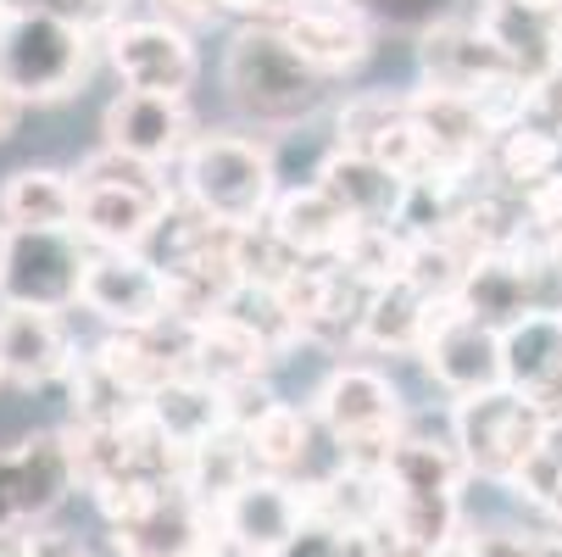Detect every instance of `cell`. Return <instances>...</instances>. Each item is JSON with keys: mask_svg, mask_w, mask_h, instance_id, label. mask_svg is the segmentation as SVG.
<instances>
[{"mask_svg": "<svg viewBox=\"0 0 562 557\" xmlns=\"http://www.w3.org/2000/svg\"><path fill=\"white\" fill-rule=\"evenodd\" d=\"M324 85L329 78L306 67L295 56V45L268 23H239L223 51V90H228L234 112L262 134L306 123L324 107Z\"/></svg>", "mask_w": 562, "mask_h": 557, "instance_id": "6da1fadb", "label": "cell"}, {"mask_svg": "<svg viewBox=\"0 0 562 557\" xmlns=\"http://www.w3.org/2000/svg\"><path fill=\"white\" fill-rule=\"evenodd\" d=\"M179 201L195 212L234 223V229H257L268 223L279 201V163L273 145L246 129H206L190 140L179 156Z\"/></svg>", "mask_w": 562, "mask_h": 557, "instance_id": "7a4b0ae2", "label": "cell"}, {"mask_svg": "<svg viewBox=\"0 0 562 557\" xmlns=\"http://www.w3.org/2000/svg\"><path fill=\"white\" fill-rule=\"evenodd\" d=\"M95 67V29L50 7H7L0 18V78L29 101L56 107L85 90Z\"/></svg>", "mask_w": 562, "mask_h": 557, "instance_id": "3957f363", "label": "cell"}, {"mask_svg": "<svg viewBox=\"0 0 562 557\" xmlns=\"http://www.w3.org/2000/svg\"><path fill=\"white\" fill-rule=\"evenodd\" d=\"M546 435H551V413L513 385L451 402V446L462 452L468 474H479V480L513 486L518 468L535 452H546Z\"/></svg>", "mask_w": 562, "mask_h": 557, "instance_id": "277c9868", "label": "cell"}, {"mask_svg": "<svg viewBox=\"0 0 562 557\" xmlns=\"http://www.w3.org/2000/svg\"><path fill=\"white\" fill-rule=\"evenodd\" d=\"M317 430H324L346 463L384 468L390 446L401 441V390L368 368V363H340L312 396Z\"/></svg>", "mask_w": 562, "mask_h": 557, "instance_id": "5b68a950", "label": "cell"}, {"mask_svg": "<svg viewBox=\"0 0 562 557\" xmlns=\"http://www.w3.org/2000/svg\"><path fill=\"white\" fill-rule=\"evenodd\" d=\"M90 252L95 246L78 229H12L7 268H0V301L45 307V312L78 307Z\"/></svg>", "mask_w": 562, "mask_h": 557, "instance_id": "8992f818", "label": "cell"}, {"mask_svg": "<svg viewBox=\"0 0 562 557\" xmlns=\"http://www.w3.org/2000/svg\"><path fill=\"white\" fill-rule=\"evenodd\" d=\"M106 62L123 90L150 96H190L201 78V51L173 18H117L106 34Z\"/></svg>", "mask_w": 562, "mask_h": 557, "instance_id": "52a82bcc", "label": "cell"}, {"mask_svg": "<svg viewBox=\"0 0 562 557\" xmlns=\"http://www.w3.org/2000/svg\"><path fill=\"white\" fill-rule=\"evenodd\" d=\"M78 307L95 312L106 330H156L173 318V290L150 252H90Z\"/></svg>", "mask_w": 562, "mask_h": 557, "instance_id": "ba28073f", "label": "cell"}, {"mask_svg": "<svg viewBox=\"0 0 562 557\" xmlns=\"http://www.w3.org/2000/svg\"><path fill=\"white\" fill-rule=\"evenodd\" d=\"M418 73H424V85L462 90V96H491V90H507V85H529L479 18L473 23H462V18L429 23L424 40H418Z\"/></svg>", "mask_w": 562, "mask_h": 557, "instance_id": "9c48e42d", "label": "cell"}, {"mask_svg": "<svg viewBox=\"0 0 562 557\" xmlns=\"http://www.w3.org/2000/svg\"><path fill=\"white\" fill-rule=\"evenodd\" d=\"M424 374L451 396V402H462V396H485L496 385H507V368H502V330L485 324V318L462 312L457 301L435 318V330L418 352Z\"/></svg>", "mask_w": 562, "mask_h": 557, "instance_id": "30bf717a", "label": "cell"}, {"mask_svg": "<svg viewBox=\"0 0 562 557\" xmlns=\"http://www.w3.org/2000/svg\"><path fill=\"white\" fill-rule=\"evenodd\" d=\"M173 201V185H78V234L95 252H145Z\"/></svg>", "mask_w": 562, "mask_h": 557, "instance_id": "8fae6325", "label": "cell"}, {"mask_svg": "<svg viewBox=\"0 0 562 557\" xmlns=\"http://www.w3.org/2000/svg\"><path fill=\"white\" fill-rule=\"evenodd\" d=\"M0 480H7V502H12L18 530L45 524L67 502V491H78V468H72L67 435L61 430H34L18 446H7L0 452Z\"/></svg>", "mask_w": 562, "mask_h": 557, "instance_id": "7c38bea8", "label": "cell"}, {"mask_svg": "<svg viewBox=\"0 0 562 557\" xmlns=\"http://www.w3.org/2000/svg\"><path fill=\"white\" fill-rule=\"evenodd\" d=\"M72 368H78V352L61 312L0 301V385L45 390L56 379H72Z\"/></svg>", "mask_w": 562, "mask_h": 557, "instance_id": "4fadbf2b", "label": "cell"}, {"mask_svg": "<svg viewBox=\"0 0 562 557\" xmlns=\"http://www.w3.org/2000/svg\"><path fill=\"white\" fill-rule=\"evenodd\" d=\"M106 530L117 557H206L217 541V513H206L184 486H168L156 502Z\"/></svg>", "mask_w": 562, "mask_h": 557, "instance_id": "5bb4252c", "label": "cell"}, {"mask_svg": "<svg viewBox=\"0 0 562 557\" xmlns=\"http://www.w3.org/2000/svg\"><path fill=\"white\" fill-rule=\"evenodd\" d=\"M101 145H117L128 156H139V163H156L168 168L179 163V156L190 151L195 140V123H190V107L184 96H150V90H123L106 101L101 112Z\"/></svg>", "mask_w": 562, "mask_h": 557, "instance_id": "9a60e30c", "label": "cell"}, {"mask_svg": "<svg viewBox=\"0 0 562 557\" xmlns=\"http://www.w3.org/2000/svg\"><path fill=\"white\" fill-rule=\"evenodd\" d=\"M306 519H312L306 491L295 480H284V474H262V468L217 508V530L228 541H239L246 552H257V557H273Z\"/></svg>", "mask_w": 562, "mask_h": 557, "instance_id": "2e32d148", "label": "cell"}, {"mask_svg": "<svg viewBox=\"0 0 562 557\" xmlns=\"http://www.w3.org/2000/svg\"><path fill=\"white\" fill-rule=\"evenodd\" d=\"M279 34L295 45V56L306 67H317L324 78H340V73H357L368 56H373V29H368V12L351 7V0H335V7H301L279 23Z\"/></svg>", "mask_w": 562, "mask_h": 557, "instance_id": "e0dca14e", "label": "cell"}, {"mask_svg": "<svg viewBox=\"0 0 562 557\" xmlns=\"http://www.w3.org/2000/svg\"><path fill=\"white\" fill-rule=\"evenodd\" d=\"M268 229H273V241L290 257H301V263H335L346 252V241L357 234V218L312 179V185L279 190V201L268 212Z\"/></svg>", "mask_w": 562, "mask_h": 557, "instance_id": "ac0fdd59", "label": "cell"}, {"mask_svg": "<svg viewBox=\"0 0 562 557\" xmlns=\"http://www.w3.org/2000/svg\"><path fill=\"white\" fill-rule=\"evenodd\" d=\"M273 363H279V341L239 312H217L206 324H195V335H190V374H201L223 390L246 385V379H268Z\"/></svg>", "mask_w": 562, "mask_h": 557, "instance_id": "d6986e66", "label": "cell"}, {"mask_svg": "<svg viewBox=\"0 0 562 557\" xmlns=\"http://www.w3.org/2000/svg\"><path fill=\"white\" fill-rule=\"evenodd\" d=\"M451 301L440 296H424L413 279H395V285H379L368 290L362 301V318H357V341L351 346H368V352H390V357H418L435 318L446 312Z\"/></svg>", "mask_w": 562, "mask_h": 557, "instance_id": "ffe728a7", "label": "cell"}, {"mask_svg": "<svg viewBox=\"0 0 562 557\" xmlns=\"http://www.w3.org/2000/svg\"><path fill=\"white\" fill-rule=\"evenodd\" d=\"M312 179L324 185L357 223H401V207H407V190H413L395 168L373 163V156H362V151H346V145H335L324 163H317Z\"/></svg>", "mask_w": 562, "mask_h": 557, "instance_id": "44dd1931", "label": "cell"}, {"mask_svg": "<svg viewBox=\"0 0 562 557\" xmlns=\"http://www.w3.org/2000/svg\"><path fill=\"white\" fill-rule=\"evenodd\" d=\"M502 368L507 385L546 402L562 385V307H535L502 330Z\"/></svg>", "mask_w": 562, "mask_h": 557, "instance_id": "7402d4cb", "label": "cell"}, {"mask_svg": "<svg viewBox=\"0 0 562 557\" xmlns=\"http://www.w3.org/2000/svg\"><path fill=\"white\" fill-rule=\"evenodd\" d=\"M145 419L168 435V446L190 452L201 441H212L217 430H228V402L223 385L201 379V374H173L168 385H156L145 396Z\"/></svg>", "mask_w": 562, "mask_h": 557, "instance_id": "603a6c76", "label": "cell"}, {"mask_svg": "<svg viewBox=\"0 0 562 557\" xmlns=\"http://www.w3.org/2000/svg\"><path fill=\"white\" fill-rule=\"evenodd\" d=\"M7 229H78V174L61 168H18L0 185Z\"/></svg>", "mask_w": 562, "mask_h": 557, "instance_id": "cb8c5ba5", "label": "cell"}, {"mask_svg": "<svg viewBox=\"0 0 562 557\" xmlns=\"http://www.w3.org/2000/svg\"><path fill=\"white\" fill-rule=\"evenodd\" d=\"M479 23L491 29V40L513 56V67L524 78H540L546 67L562 62V18L529 12V7H518V0H485V7H479Z\"/></svg>", "mask_w": 562, "mask_h": 557, "instance_id": "d4e9b609", "label": "cell"}, {"mask_svg": "<svg viewBox=\"0 0 562 557\" xmlns=\"http://www.w3.org/2000/svg\"><path fill=\"white\" fill-rule=\"evenodd\" d=\"M251 474H257V457H251L246 435H239V430H217L212 441H201V446L184 452V463H179V486H184L206 513H217L239 486L251 480Z\"/></svg>", "mask_w": 562, "mask_h": 557, "instance_id": "484cf974", "label": "cell"}, {"mask_svg": "<svg viewBox=\"0 0 562 557\" xmlns=\"http://www.w3.org/2000/svg\"><path fill=\"white\" fill-rule=\"evenodd\" d=\"M468 480V463L451 441H418L401 435L384 457V486L390 491H413V497H457Z\"/></svg>", "mask_w": 562, "mask_h": 557, "instance_id": "4316f807", "label": "cell"}, {"mask_svg": "<svg viewBox=\"0 0 562 557\" xmlns=\"http://www.w3.org/2000/svg\"><path fill=\"white\" fill-rule=\"evenodd\" d=\"M395 541L407 546H424V552H440V557H457L462 552V508L457 497H413V491H390V508H384V524Z\"/></svg>", "mask_w": 562, "mask_h": 557, "instance_id": "83f0119b", "label": "cell"}, {"mask_svg": "<svg viewBox=\"0 0 562 557\" xmlns=\"http://www.w3.org/2000/svg\"><path fill=\"white\" fill-rule=\"evenodd\" d=\"M562 168V140L557 134H546L540 123H529V118H518V123H507L502 134H496V145H491V156H485V174L502 185V190H529L535 179H546V174H557Z\"/></svg>", "mask_w": 562, "mask_h": 557, "instance_id": "f1b7e54d", "label": "cell"}, {"mask_svg": "<svg viewBox=\"0 0 562 557\" xmlns=\"http://www.w3.org/2000/svg\"><path fill=\"white\" fill-rule=\"evenodd\" d=\"M312 435H317V413L312 408H295V402H279L246 430V446H251V457H257V468L262 474H301L306 468V457H312Z\"/></svg>", "mask_w": 562, "mask_h": 557, "instance_id": "f546056e", "label": "cell"}, {"mask_svg": "<svg viewBox=\"0 0 562 557\" xmlns=\"http://www.w3.org/2000/svg\"><path fill=\"white\" fill-rule=\"evenodd\" d=\"M362 290H379V285H395L407 279V263H413V234L401 223H357V234L346 241V252L335 257Z\"/></svg>", "mask_w": 562, "mask_h": 557, "instance_id": "4dcf8cb0", "label": "cell"}, {"mask_svg": "<svg viewBox=\"0 0 562 557\" xmlns=\"http://www.w3.org/2000/svg\"><path fill=\"white\" fill-rule=\"evenodd\" d=\"M462 557H562V535H540V530H507V524H485L462 535Z\"/></svg>", "mask_w": 562, "mask_h": 557, "instance_id": "1f68e13d", "label": "cell"}, {"mask_svg": "<svg viewBox=\"0 0 562 557\" xmlns=\"http://www.w3.org/2000/svg\"><path fill=\"white\" fill-rule=\"evenodd\" d=\"M524 118L540 123L546 134L562 140V62L546 67L540 78H529V101H524Z\"/></svg>", "mask_w": 562, "mask_h": 557, "instance_id": "d6a6232c", "label": "cell"}, {"mask_svg": "<svg viewBox=\"0 0 562 557\" xmlns=\"http://www.w3.org/2000/svg\"><path fill=\"white\" fill-rule=\"evenodd\" d=\"M368 18H390V23H413V29H429V23H446L451 18V0H351Z\"/></svg>", "mask_w": 562, "mask_h": 557, "instance_id": "836d02e7", "label": "cell"}, {"mask_svg": "<svg viewBox=\"0 0 562 557\" xmlns=\"http://www.w3.org/2000/svg\"><path fill=\"white\" fill-rule=\"evenodd\" d=\"M23 552H29V557H95V552L85 546V535L61 530V524H34V530H23Z\"/></svg>", "mask_w": 562, "mask_h": 557, "instance_id": "e575fe53", "label": "cell"}, {"mask_svg": "<svg viewBox=\"0 0 562 557\" xmlns=\"http://www.w3.org/2000/svg\"><path fill=\"white\" fill-rule=\"evenodd\" d=\"M12 7H50V12H72V18H85L95 34H106L117 23V7L123 0H12Z\"/></svg>", "mask_w": 562, "mask_h": 557, "instance_id": "d590c367", "label": "cell"}, {"mask_svg": "<svg viewBox=\"0 0 562 557\" xmlns=\"http://www.w3.org/2000/svg\"><path fill=\"white\" fill-rule=\"evenodd\" d=\"M23 112H29V101H23V96L7 85V78H0V140H12V134H18Z\"/></svg>", "mask_w": 562, "mask_h": 557, "instance_id": "8d00e7d4", "label": "cell"}, {"mask_svg": "<svg viewBox=\"0 0 562 557\" xmlns=\"http://www.w3.org/2000/svg\"><path fill=\"white\" fill-rule=\"evenodd\" d=\"M373 557H440V552H424V546L395 541L390 530H373Z\"/></svg>", "mask_w": 562, "mask_h": 557, "instance_id": "74e56055", "label": "cell"}, {"mask_svg": "<svg viewBox=\"0 0 562 557\" xmlns=\"http://www.w3.org/2000/svg\"><path fill=\"white\" fill-rule=\"evenodd\" d=\"M540 513H546V519H551V530H557V535H562V480H557V486H551V497H546V502H540Z\"/></svg>", "mask_w": 562, "mask_h": 557, "instance_id": "f35d334b", "label": "cell"}, {"mask_svg": "<svg viewBox=\"0 0 562 557\" xmlns=\"http://www.w3.org/2000/svg\"><path fill=\"white\" fill-rule=\"evenodd\" d=\"M0 557H29L23 552V530H0Z\"/></svg>", "mask_w": 562, "mask_h": 557, "instance_id": "ab89813d", "label": "cell"}, {"mask_svg": "<svg viewBox=\"0 0 562 557\" xmlns=\"http://www.w3.org/2000/svg\"><path fill=\"white\" fill-rule=\"evenodd\" d=\"M540 408H546V413H551V419H562V385H557V390H551V396H546V402H540Z\"/></svg>", "mask_w": 562, "mask_h": 557, "instance_id": "60d3db41", "label": "cell"}, {"mask_svg": "<svg viewBox=\"0 0 562 557\" xmlns=\"http://www.w3.org/2000/svg\"><path fill=\"white\" fill-rule=\"evenodd\" d=\"M7 246H12V229H7V218H0V268H7Z\"/></svg>", "mask_w": 562, "mask_h": 557, "instance_id": "b9f144b4", "label": "cell"}, {"mask_svg": "<svg viewBox=\"0 0 562 557\" xmlns=\"http://www.w3.org/2000/svg\"><path fill=\"white\" fill-rule=\"evenodd\" d=\"M7 7H12V0H0V18H7Z\"/></svg>", "mask_w": 562, "mask_h": 557, "instance_id": "7bdbcfd3", "label": "cell"}]
</instances>
